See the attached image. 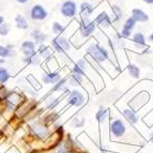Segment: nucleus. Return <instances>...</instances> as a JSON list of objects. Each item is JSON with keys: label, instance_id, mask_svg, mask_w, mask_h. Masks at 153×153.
I'll list each match as a JSON object with an SVG mask.
<instances>
[{"label": "nucleus", "instance_id": "obj_15", "mask_svg": "<svg viewBox=\"0 0 153 153\" xmlns=\"http://www.w3.org/2000/svg\"><path fill=\"white\" fill-rule=\"evenodd\" d=\"M86 68H87V64L85 62L84 59H80L76 62V64L73 68V74L80 75V76H84L85 73H86Z\"/></svg>", "mask_w": 153, "mask_h": 153}, {"label": "nucleus", "instance_id": "obj_16", "mask_svg": "<svg viewBox=\"0 0 153 153\" xmlns=\"http://www.w3.org/2000/svg\"><path fill=\"white\" fill-rule=\"evenodd\" d=\"M123 116L130 123L135 124V123L138 122V117L136 115V111L132 108H126V109L123 110Z\"/></svg>", "mask_w": 153, "mask_h": 153}, {"label": "nucleus", "instance_id": "obj_12", "mask_svg": "<svg viewBox=\"0 0 153 153\" xmlns=\"http://www.w3.org/2000/svg\"><path fill=\"white\" fill-rule=\"evenodd\" d=\"M132 17L135 19L136 23H137V22H139V23H145V22L149 21V16L147 15L143 10H140V9H134V10L132 11Z\"/></svg>", "mask_w": 153, "mask_h": 153}, {"label": "nucleus", "instance_id": "obj_7", "mask_svg": "<svg viewBox=\"0 0 153 153\" xmlns=\"http://www.w3.org/2000/svg\"><path fill=\"white\" fill-rule=\"evenodd\" d=\"M68 103L72 106H76V107H80L85 103V97L80 93L79 91H72L70 93L69 97H68Z\"/></svg>", "mask_w": 153, "mask_h": 153}, {"label": "nucleus", "instance_id": "obj_24", "mask_svg": "<svg viewBox=\"0 0 153 153\" xmlns=\"http://www.w3.org/2000/svg\"><path fill=\"white\" fill-rule=\"evenodd\" d=\"M107 116H108V109L102 107L97 110V115H95V118H97V120L101 123V122H104L105 119L107 118Z\"/></svg>", "mask_w": 153, "mask_h": 153}, {"label": "nucleus", "instance_id": "obj_28", "mask_svg": "<svg viewBox=\"0 0 153 153\" xmlns=\"http://www.w3.org/2000/svg\"><path fill=\"white\" fill-rule=\"evenodd\" d=\"M65 82H66V78H61L58 82H56V84L54 85V87L51 88V91H49V92H51V93H54V92H56V91H58V90H60L62 87H63L64 85H65Z\"/></svg>", "mask_w": 153, "mask_h": 153}, {"label": "nucleus", "instance_id": "obj_27", "mask_svg": "<svg viewBox=\"0 0 153 153\" xmlns=\"http://www.w3.org/2000/svg\"><path fill=\"white\" fill-rule=\"evenodd\" d=\"M11 30V26L8 23H3L0 25V36H7L10 33Z\"/></svg>", "mask_w": 153, "mask_h": 153}, {"label": "nucleus", "instance_id": "obj_21", "mask_svg": "<svg viewBox=\"0 0 153 153\" xmlns=\"http://www.w3.org/2000/svg\"><path fill=\"white\" fill-rule=\"evenodd\" d=\"M92 11H93V8L92 5L88 2H82V5H80V12H82L84 18H88L90 15H91Z\"/></svg>", "mask_w": 153, "mask_h": 153}, {"label": "nucleus", "instance_id": "obj_6", "mask_svg": "<svg viewBox=\"0 0 153 153\" xmlns=\"http://www.w3.org/2000/svg\"><path fill=\"white\" fill-rule=\"evenodd\" d=\"M60 12H61V14L64 17H74L77 12L76 3L74 1H72V0H66L61 5Z\"/></svg>", "mask_w": 153, "mask_h": 153}, {"label": "nucleus", "instance_id": "obj_23", "mask_svg": "<svg viewBox=\"0 0 153 153\" xmlns=\"http://www.w3.org/2000/svg\"><path fill=\"white\" fill-rule=\"evenodd\" d=\"M34 128V132L36 134L41 138H45L46 136L48 135V130L45 125H36V126H32Z\"/></svg>", "mask_w": 153, "mask_h": 153}, {"label": "nucleus", "instance_id": "obj_18", "mask_svg": "<svg viewBox=\"0 0 153 153\" xmlns=\"http://www.w3.org/2000/svg\"><path fill=\"white\" fill-rule=\"evenodd\" d=\"M94 23L99 24L101 26H104V27H108V26H110V18L106 13H101L100 15L95 17Z\"/></svg>", "mask_w": 153, "mask_h": 153}, {"label": "nucleus", "instance_id": "obj_4", "mask_svg": "<svg viewBox=\"0 0 153 153\" xmlns=\"http://www.w3.org/2000/svg\"><path fill=\"white\" fill-rule=\"evenodd\" d=\"M95 30V23L90 21L89 18H84L79 25V31L84 38H88L91 36Z\"/></svg>", "mask_w": 153, "mask_h": 153}, {"label": "nucleus", "instance_id": "obj_25", "mask_svg": "<svg viewBox=\"0 0 153 153\" xmlns=\"http://www.w3.org/2000/svg\"><path fill=\"white\" fill-rule=\"evenodd\" d=\"M128 73H130L131 76L134 77V78H136V79H138L139 76H140V70H139V68H138L137 65H135V64H131V65H128Z\"/></svg>", "mask_w": 153, "mask_h": 153}, {"label": "nucleus", "instance_id": "obj_3", "mask_svg": "<svg viewBox=\"0 0 153 153\" xmlns=\"http://www.w3.org/2000/svg\"><path fill=\"white\" fill-rule=\"evenodd\" d=\"M125 132H126V126L122 120L117 119L110 123V133L114 137H122L125 134Z\"/></svg>", "mask_w": 153, "mask_h": 153}, {"label": "nucleus", "instance_id": "obj_17", "mask_svg": "<svg viewBox=\"0 0 153 153\" xmlns=\"http://www.w3.org/2000/svg\"><path fill=\"white\" fill-rule=\"evenodd\" d=\"M23 61L28 65H36V64L40 63V56H39L38 53H34L30 56L23 57Z\"/></svg>", "mask_w": 153, "mask_h": 153}, {"label": "nucleus", "instance_id": "obj_34", "mask_svg": "<svg viewBox=\"0 0 153 153\" xmlns=\"http://www.w3.org/2000/svg\"><path fill=\"white\" fill-rule=\"evenodd\" d=\"M4 63H5V59H3V58H0V66H2Z\"/></svg>", "mask_w": 153, "mask_h": 153}, {"label": "nucleus", "instance_id": "obj_37", "mask_svg": "<svg viewBox=\"0 0 153 153\" xmlns=\"http://www.w3.org/2000/svg\"><path fill=\"white\" fill-rule=\"evenodd\" d=\"M150 40L153 42V33H152V34H151V36H150Z\"/></svg>", "mask_w": 153, "mask_h": 153}, {"label": "nucleus", "instance_id": "obj_31", "mask_svg": "<svg viewBox=\"0 0 153 153\" xmlns=\"http://www.w3.org/2000/svg\"><path fill=\"white\" fill-rule=\"evenodd\" d=\"M85 123V120L84 118L79 117V118H75L74 121H73V125H74L75 128H80V126H82Z\"/></svg>", "mask_w": 153, "mask_h": 153}, {"label": "nucleus", "instance_id": "obj_13", "mask_svg": "<svg viewBox=\"0 0 153 153\" xmlns=\"http://www.w3.org/2000/svg\"><path fill=\"white\" fill-rule=\"evenodd\" d=\"M14 22H15L16 27L18 29H21V30H27L29 28V24L27 18L24 15H22V14H17L15 16V18H14Z\"/></svg>", "mask_w": 153, "mask_h": 153}, {"label": "nucleus", "instance_id": "obj_29", "mask_svg": "<svg viewBox=\"0 0 153 153\" xmlns=\"http://www.w3.org/2000/svg\"><path fill=\"white\" fill-rule=\"evenodd\" d=\"M71 82L72 85H80L82 82V76L77 74H72L71 75Z\"/></svg>", "mask_w": 153, "mask_h": 153}, {"label": "nucleus", "instance_id": "obj_10", "mask_svg": "<svg viewBox=\"0 0 153 153\" xmlns=\"http://www.w3.org/2000/svg\"><path fill=\"white\" fill-rule=\"evenodd\" d=\"M22 53L24 54V57L30 56V55L36 53V43L33 41H24L21 45Z\"/></svg>", "mask_w": 153, "mask_h": 153}, {"label": "nucleus", "instance_id": "obj_32", "mask_svg": "<svg viewBox=\"0 0 153 153\" xmlns=\"http://www.w3.org/2000/svg\"><path fill=\"white\" fill-rule=\"evenodd\" d=\"M58 103H59L58 99L51 100V103H48V104H47V108H48V109H54V108L56 107L57 105H58Z\"/></svg>", "mask_w": 153, "mask_h": 153}, {"label": "nucleus", "instance_id": "obj_22", "mask_svg": "<svg viewBox=\"0 0 153 153\" xmlns=\"http://www.w3.org/2000/svg\"><path fill=\"white\" fill-rule=\"evenodd\" d=\"M133 41L138 47H145L146 46V39L141 32H136L133 36Z\"/></svg>", "mask_w": 153, "mask_h": 153}, {"label": "nucleus", "instance_id": "obj_19", "mask_svg": "<svg viewBox=\"0 0 153 153\" xmlns=\"http://www.w3.org/2000/svg\"><path fill=\"white\" fill-rule=\"evenodd\" d=\"M38 54H39V56L42 57V58L45 59V60H49V59L53 58V54H51V49H49L47 46L44 45V44H43V45L39 46Z\"/></svg>", "mask_w": 153, "mask_h": 153}, {"label": "nucleus", "instance_id": "obj_9", "mask_svg": "<svg viewBox=\"0 0 153 153\" xmlns=\"http://www.w3.org/2000/svg\"><path fill=\"white\" fill-rule=\"evenodd\" d=\"M136 25V21L133 17H130L126 19L125 24L123 25V29L121 31V36H124V38H130L131 34H132V30L133 28L135 27Z\"/></svg>", "mask_w": 153, "mask_h": 153}, {"label": "nucleus", "instance_id": "obj_33", "mask_svg": "<svg viewBox=\"0 0 153 153\" xmlns=\"http://www.w3.org/2000/svg\"><path fill=\"white\" fill-rule=\"evenodd\" d=\"M16 2L21 3V4H26L29 2V0H16Z\"/></svg>", "mask_w": 153, "mask_h": 153}, {"label": "nucleus", "instance_id": "obj_2", "mask_svg": "<svg viewBox=\"0 0 153 153\" xmlns=\"http://www.w3.org/2000/svg\"><path fill=\"white\" fill-rule=\"evenodd\" d=\"M51 46H53V48H54L57 53H60V54H63V53H65V51H68L71 48V45H70L69 41L61 36H56V38L51 41Z\"/></svg>", "mask_w": 153, "mask_h": 153}, {"label": "nucleus", "instance_id": "obj_20", "mask_svg": "<svg viewBox=\"0 0 153 153\" xmlns=\"http://www.w3.org/2000/svg\"><path fill=\"white\" fill-rule=\"evenodd\" d=\"M11 78V74L9 70L4 66H0V85H4Z\"/></svg>", "mask_w": 153, "mask_h": 153}, {"label": "nucleus", "instance_id": "obj_35", "mask_svg": "<svg viewBox=\"0 0 153 153\" xmlns=\"http://www.w3.org/2000/svg\"><path fill=\"white\" fill-rule=\"evenodd\" d=\"M3 23H4V16L0 15V25H1V24H3Z\"/></svg>", "mask_w": 153, "mask_h": 153}, {"label": "nucleus", "instance_id": "obj_38", "mask_svg": "<svg viewBox=\"0 0 153 153\" xmlns=\"http://www.w3.org/2000/svg\"><path fill=\"white\" fill-rule=\"evenodd\" d=\"M150 141L153 143V134H152V136H151V138H150Z\"/></svg>", "mask_w": 153, "mask_h": 153}, {"label": "nucleus", "instance_id": "obj_30", "mask_svg": "<svg viewBox=\"0 0 153 153\" xmlns=\"http://www.w3.org/2000/svg\"><path fill=\"white\" fill-rule=\"evenodd\" d=\"M111 10L116 16V21H119V19L122 17V11H121V9L119 8L118 5H114V7L111 8Z\"/></svg>", "mask_w": 153, "mask_h": 153}, {"label": "nucleus", "instance_id": "obj_5", "mask_svg": "<svg viewBox=\"0 0 153 153\" xmlns=\"http://www.w3.org/2000/svg\"><path fill=\"white\" fill-rule=\"evenodd\" d=\"M47 15H48L47 11H46L45 8L41 4L33 5L30 10V17L33 21H36V22L44 21V19L47 18Z\"/></svg>", "mask_w": 153, "mask_h": 153}, {"label": "nucleus", "instance_id": "obj_11", "mask_svg": "<svg viewBox=\"0 0 153 153\" xmlns=\"http://www.w3.org/2000/svg\"><path fill=\"white\" fill-rule=\"evenodd\" d=\"M31 36H32L33 42L36 43V45L39 46L43 45L46 40H47V36H46L45 33L42 32L41 30H38V29H36V30H33L31 32Z\"/></svg>", "mask_w": 153, "mask_h": 153}, {"label": "nucleus", "instance_id": "obj_1", "mask_svg": "<svg viewBox=\"0 0 153 153\" xmlns=\"http://www.w3.org/2000/svg\"><path fill=\"white\" fill-rule=\"evenodd\" d=\"M88 53L91 55V57L95 61L103 62L108 59V51L97 44H91L88 47Z\"/></svg>", "mask_w": 153, "mask_h": 153}, {"label": "nucleus", "instance_id": "obj_8", "mask_svg": "<svg viewBox=\"0 0 153 153\" xmlns=\"http://www.w3.org/2000/svg\"><path fill=\"white\" fill-rule=\"evenodd\" d=\"M60 79H61V75L59 74L58 72H47V73H44L43 76H42V80H43L44 84L48 85H55Z\"/></svg>", "mask_w": 153, "mask_h": 153}, {"label": "nucleus", "instance_id": "obj_14", "mask_svg": "<svg viewBox=\"0 0 153 153\" xmlns=\"http://www.w3.org/2000/svg\"><path fill=\"white\" fill-rule=\"evenodd\" d=\"M14 49L12 45H1L0 44V58H11L14 56Z\"/></svg>", "mask_w": 153, "mask_h": 153}, {"label": "nucleus", "instance_id": "obj_26", "mask_svg": "<svg viewBox=\"0 0 153 153\" xmlns=\"http://www.w3.org/2000/svg\"><path fill=\"white\" fill-rule=\"evenodd\" d=\"M51 29H53V32L55 33V34H57V36H61L62 33L64 32V26H62L60 23H54L53 24V27H51Z\"/></svg>", "mask_w": 153, "mask_h": 153}, {"label": "nucleus", "instance_id": "obj_36", "mask_svg": "<svg viewBox=\"0 0 153 153\" xmlns=\"http://www.w3.org/2000/svg\"><path fill=\"white\" fill-rule=\"evenodd\" d=\"M146 3H148V4H152L153 3V0H143Z\"/></svg>", "mask_w": 153, "mask_h": 153}]
</instances>
